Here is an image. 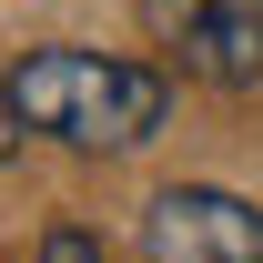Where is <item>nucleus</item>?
<instances>
[{
  "label": "nucleus",
  "instance_id": "2",
  "mask_svg": "<svg viewBox=\"0 0 263 263\" xmlns=\"http://www.w3.org/2000/svg\"><path fill=\"white\" fill-rule=\"evenodd\" d=\"M142 31L202 91H253L263 81V0H142Z\"/></svg>",
  "mask_w": 263,
  "mask_h": 263
},
{
  "label": "nucleus",
  "instance_id": "1",
  "mask_svg": "<svg viewBox=\"0 0 263 263\" xmlns=\"http://www.w3.org/2000/svg\"><path fill=\"white\" fill-rule=\"evenodd\" d=\"M0 91H10V111H21V132H51V142H71V152H142V142L172 122V81L152 61L71 51V41L21 51Z\"/></svg>",
  "mask_w": 263,
  "mask_h": 263
},
{
  "label": "nucleus",
  "instance_id": "4",
  "mask_svg": "<svg viewBox=\"0 0 263 263\" xmlns=\"http://www.w3.org/2000/svg\"><path fill=\"white\" fill-rule=\"evenodd\" d=\"M41 263H101V243L81 223H51V233H41Z\"/></svg>",
  "mask_w": 263,
  "mask_h": 263
},
{
  "label": "nucleus",
  "instance_id": "3",
  "mask_svg": "<svg viewBox=\"0 0 263 263\" xmlns=\"http://www.w3.org/2000/svg\"><path fill=\"white\" fill-rule=\"evenodd\" d=\"M142 263H263V213L223 182H172L142 213Z\"/></svg>",
  "mask_w": 263,
  "mask_h": 263
},
{
  "label": "nucleus",
  "instance_id": "5",
  "mask_svg": "<svg viewBox=\"0 0 263 263\" xmlns=\"http://www.w3.org/2000/svg\"><path fill=\"white\" fill-rule=\"evenodd\" d=\"M10 122H21V111H10V91H0V152H10Z\"/></svg>",
  "mask_w": 263,
  "mask_h": 263
}]
</instances>
